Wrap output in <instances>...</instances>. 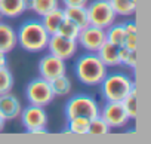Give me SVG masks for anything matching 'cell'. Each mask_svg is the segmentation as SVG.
I'll return each instance as SVG.
<instances>
[{
	"instance_id": "obj_22",
	"label": "cell",
	"mask_w": 151,
	"mask_h": 144,
	"mask_svg": "<svg viewBox=\"0 0 151 144\" xmlns=\"http://www.w3.org/2000/svg\"><path fill=\"white\" fill-rule=\"evenodd\" d=\"M56 8H59V0H33L30 11H33L39 17H43L45 14Z\"/></svg>"
},
{
	"instance_id": "obj_3",
	"label": "cell",
	"mask_w": 151,
	"mask_h": 144,
	"mask_svg": "<svg viewBox=\"0 0 151 144\" xmlns=\"http://www.w3.org/2000/svg\"><path fill=\"white\" fill-rule=\"evenodd\" d=\"M99 86L101 95L105 101H123L136 88L135 82L123 73H107Z\"/></svg>"
},
{
	"instance_id": "obj_10",
	"label": "cell",
	"mask_w": 151,
	"mask_h": 144,
	"mask_svg": "<svg viewBox=\"0 0 151 144\" xmlns=\"http://www.w3.org/2000/svg\"><path fill=\"white\" fill-rule=\"evenodd\" d=\"M99 116L108 123L110 128H122L130 120L122 101H107L104 107L99 109Z\"/></svg>"
},
{
	"instance_id": "obj_16",
	"label": "cell",
	"mask_w": 151,
	"mask_h": 144,
	"mask_svg": "<svg viewBox=\"0 0 151 144\" xmlns=\"http://www.w3.org/2000/svg\"><path fill=\"white\" fill-rule=\"evenodd\" d=\"M119 48L117 45H113L110 42H105L98 51L96 55L99 56V59L107 65V67H116L120 65V59H119Z\"/></svg>"
},
{
	"instance_id": "obj_4",
	"label": "cell",
	"mask_w": 151,
	"mask_h": 144,
	"mask_svg": "<svg viewBox=\"0 0 151 144\" xmlns=\"http://www.w3.org/2000/svg\"><path fill=\"white\" fill-rule=\"evenodd\" d=\"M65 114H67V119H71V117L93 119L99 116V106L89 95H83V94L74 95L65 104Z\"/></svg>"
},
{
	"instance_id": "obj_25",
	"label": "cell",
	"mask_w": 151,
	"mask_h": 144,
	"mask_svg": "<svg viewBox=\"0 0 151 144\" xmlns=\"http://www.w3.org/2000/svg\"><path fill=\"white\" fill-rule=\"evenodd\" d=\"M122 104H123V107H124V110H126V113H127V116L130 117V119H136V116H138V98H136V88L122 101Z\"/></svg>"
},
{
	"instance_id": "obj_26",
	"label": "cell",
	"mask_w": 151,
	"mask_h": 144,
	"mask_svg": "<svg viewBox=\"0 0 151 144\" xmlns=\"http://www.w3.org/2000/svg\"><path fill=\"white\" fill-rule=\"evenodd\" d=\"M79 33H80V28L67 18L62 21V24L58 28V34H61L64 37H68V39H73V40H77Z\"/></svg>"
},
{
	"instance_id": "obj_9",
	"label": "cell",
	"mask_w": 151,
	"mask_h": 144,
	"mask_svg": "<svg viewBox=\"0 0 151 144\" xmlns=\"http://www.w3.org/2000/svg\"><path fill=\"white\" fill-rule=\"evenodd\" d=\"M105 42H107L105 30L91 25V24L86 25L85 28H82L77 36L79 46H82L86 52H96Z\"/></svg>"
},
{
	"instance_id": "obj_32",
	"label": "cell",
	"mask_w": 151,
	"mask_h": 144,
	"mask_svg": "<svg viewBox=\"0 0 151 144\" xmlns=\"http://www.w3.org/2000/svg\"><path fill=\"white\" fill-rule=\"evenodd\" d=\"M5 123H6V120H5L2 116H0V132L3 131V128H5Z\"/></svg>"
},
{
	"instance_id": "obj_6",
	"label": "cell",
	"mask_w": 151,
	"mask_h": 144,
	"mask_svg": "<svg viewBox=\"0 0 151 144\" xmlns=\"http://www.w3.org/2000/svg\"><path fill=\"white\" fill-rule=\"evenodd\" d=\"M25 97H27V100H28L30 104L40 106V107H46V106H49L55 100L53 91L50 88V82L46 80V79H43V77L33 79L27 85V88H25Z\"/></svg>"
},
{
	"instance_id": "obj_23",
	"label": "cell",
	"mask_w": 151,
	"mask_h": 144,
	"mask_svg": "<svg viewBox=\"0 0 151 144\" xmlns=\"http://www.w3.org/2000/svg\"><path fill=\"white\" fill-rule=\"evenodd\" d=\"M110 126L108 123L101 117V116H96L93 119H91L89 122V131H88V135H93V137H101V135H107L110 132Z\"/></svg>"
},
{
	"instance_id": "obj_8",
	"label": "cell",
	"mask_w": 151,
	"mask_h": 144,
	"mask_svg": "<svg viewBox=\"0 0 151 144\" xmlns=\"http://www.w3.org/2000/svg\"><path fill=\"white\" fill-rule=\"evenodd\" d=\"M46 49L49 51V54L67 61V59H71L77 54L79 43H77V40H73V39H68V37H64V36L55 33V34H50Z\"/></svg>"
},
{
	"instance_id": "obj_20",
	"label": "cell",
	"mask_w": 151,
	"mask_h": 144,
	"mask_svg": "<svg viewBox=\"0 0 151 144\" xmlns=\"http://www.w3.org/2000/svg\"><path fill=\"white\" fill-rule=\"evenodd\" d=\"M105 37H107V42L117 45V46H122L124 42V37H126V30H124L123 24L113 22L110 27L105 28Z\"/></svg>"
},
{
	"instance_id": "obj_14",
	"label": "cell",
	"mask_w": 151,
	"mask_h": 144,
	"mask_svg": "<svg viewBox=\"0 0 151 144\" xmlns=\"http://www.w3.org/2000/svg\"><path fill=\"white\" fill-rule=\"evenodd\" d=\"M64 15L67 20L74 22L80 30L89 25V18H88V9L86 6H64Z\"/></svg>"
},
{
	"instance_id": "obj_17",
	"label": "cell",
	"mask_w": 151,
	"mask_h": 144,
	"mask_svg": "<svg viewBox=\"0 0 151 144\" xmlns=\"http://www.w3.org/2000/svg\"><path fill=\"white\" fill-rule=\"evenodd\" d=\"M27 11L24 0H0V15L6 18H18Z\"/></svg>"
},
{
	"instance_id": "obj_30",
	"label": "cell",
	"mask_w": 151,
	"mask_h": 144,
	"mask_svg": "<svg viewBox=\"0 0 151 144\" xmlns=\"http://www.w3.org/2000/svg\"><path fill=\"white\" fill-rule=\"evenodd\" d=\"M64 6H88L89 0H61Z\"/></svg>"
},
{
	"instance_id": "obj_18",
	"label": "cell",
	"mask_w": 151,
	"mask_h": 144,
	"mask_svg": "<svg viewBox=\"0 0 151 144\" xmlns=\"http://www.w3.org/2000/svg\"><path fill=\"white\" fill-rule=\"evenodd\" d=\"M117 17H132L136 12L138 0H108Z\"/></svg>"
},
{
	"instance_id": "obj_27",
	"label": "cell",
	"mask_w": 151,
	"mask_h": 144,
	"mask_svg": "<svg viewBox=\"0 0 151 144\" xmlns=\"http://www.w3.org/2000/svg\"><path fill=\"white\" fill-rule=\"evenodd\" d=\"M119 59H120V65L135 68L136 67V51H130L124 46H120L119 48Z\"/></svg>"
},
{
	"instance_id": "obj_21",
	"label": "cell",
	"mask_w": 151,
	"mask_h": 144,
	"mask_svg": "<svg viewBox=\"0 0 151 144\" xmlns=\"http://www.w3.org/2000/svg\"><path fill=\"white\" fill-rule=\"evenodd\" d=\"M89 122L88 117H71L68 119V131L73 135H88L89 131Z\"/></svg>"
},
{
	"instance_id": "obj_12",
	"label": "cell",
	"mask_w": 151,
	"mask_h": 144,
	"mask_svg": "<svg viewBox=\"0 0 151 144\" xmlns=\"http://www.w3.org/2000/svg\"><path fill=\"white\" fill-rule=\"evenodd\" d=\"M21 110H22L21 103L14 94L6 92L0 95V116L5 120H14L19 117Z\"/></svg>"
},
{
	"instance_id": "obj_1",
	"label": "cell",
	"mask_w": 151,
	"mask_h": 144,
	"mask_svg": "<svg viewBox=\"0 0 151 144\" xmlns=\"http://www.w3.org/2000/svg\"><path fill=\"white\" fill-rule=\"evenodd\" d=\"M74 71L83 85L96 86L107 76V65L99 59L96 52H86L76 61Z\"/></svg>"
},
{
	"instance_id": "obj_33",
	"label": "cell",
	"mask_w": 151,
	"mask_h": 144,
	"mask_svg": "<svg viewBox=\"0 0 151 144\" xmlns=\"http://www.w3.org/2000/svg\"><path fill=\"white\" fill-rule=\"evenodd\" d=\"M31 2H33V0H24V3H25V8L30 11V6H31Z\"/></svg>"
},
{
	"instance_id": "obj_13",
	"label": "cell",
	"mask_w": 151,
	"mask_h": 144,
	"mask_svg": "<svg viewBox=\"0 0 151 144\" xmlns=\"http://www.w3.org/2000/svg\"><path fill=\"white\" fill-rule=\"evenodd\" d=\"M17 45H18L17 31L11 25L0 22V51L9 54L11 51L15 49Z\"/></svg>"
},
{
	"instance_id": "obj_19",
	"label": "cell",
	"mask_w": 151,
	"mask_h": 144,
	"mask_svg": "<svg viewBox=\"0 0 151 144\" xmlns=\"http://www.w3.org/2000/svg\"><path fill=\"white\" fill-rule=\"evenodd\" d=\"M50 88L55 97H67L71 92V79L67 76V73H64L50 80Z\"/></svg>"
},
{
	"instance_id": "obj_2",
	"label": "cell",
	"mask_w": 151,
	"mask_h": 144,
	"mask_svg": "<svg viewBox=\"0 0 151 144\" xmlns=\"http://www.w3.org/2000/svg\"><path fill=\"white\" fill-rule=\"evenodd\" d=\"M17 37L18 45L24 51L30 54H39L47 48L50 34L45 30L40 21H27L17 31Z\"/></svg>"
},
{
	"instance_id": "obj_31",
	"label": "cell",
	"mask_w": 151,
	"mask_h": 144,
	"mask_svg": "<svg viewBox=\"0 0 151 144\" xmlns=\"http://www.w3.org/2000/svg\"><path fill=\"white\" fill-rule=\"evenodd\" d=\"M6 65V54L0 51V67H3Z\"/></svg>"
},
{
	"instance_id": "obj_11",
	"label": "cell",
	"mask_w": 151,
	"mask_h": 144,
	"mask_svg": "<svg viewBox=\"0 0 151 144\" xmlns=\"http://www.w3.org/2000/svg\"><path fill=\"white\" fill-rule=\"evenodd\" d=\"M67 73V65L65 61L52 55V54H46L45 56L40 58L39 61V75L40 77L46 79V80H52L61 75Z\"/></svg>"
},
{
	"instance_id": "obj_5",
	"label": "cell",
	"mask_w": 151,
	"mask_h": 144,
	"mask_svg": "<svg viewBox=\"0 0 151 144\" xmlns=\"http://www.w3.org/2000/svg\"><path fill=\"white\" fill-rule=\"evenodd\" d=\"M86 9H88V18L91 25L105 30L113 22H116L117 15L108 0H93L92 3H88Z\"/></svg>"
},
{
	"instance_id": "obj_29",
	"label": "cell",
	"mask_w": 151,
	"mask_h": 144,
	"mask_svg": "<svg viewBox=\"0 0 151 144\" xmlns=\"http://www.w3.org/2000/svg\"><path fill=\"white\" fill-rule=\"evenodd\" d=\"M123 27H124V30H126V34H138L136 22H135L133 20H130V21H126V22L123 24Z\"/></svg>"
},
{
	"instance_id": "obj_15",
	"label": "cell",
	"mask_w": 151,
	"mask_h": 144,
	"mask_svg": "<svg viewBox=\"0 0 151 144\" xmlns=\"http://www.w3.org/2000/svg\"><path fill=\"white\" fill-rule=\"evenodd\" d=\"M64 20H65V15H64L62 8L59 6V8L52 9L50 12L45 14V15L42 17V21H40V22L43 24L45 30H46L49 34H55V33H58V28H59V25L62 24Z\"/></svg>"
},
{
	"instance_id": "obj_24",
	"label": "cell",
	"mask_w": 151,
	"mask_h": 144,
	"mask_svg": "<svg viewBox=\"0 0 151 144\" xmlns=\"http://www.w3.org/2000/svg\"><path fill=\"white\" fill-rule=\"evenodd\" d=\"M14 88V76H12V71L3 65L0 67V95L11 92Z\"/></svg>"
},
{
	"instance_id": "obj_7",
	"label": "cell",
	"mask_w": 151,
	"mask_h": 144,
	"mask_svg": "<svg viewBox=\"0 0 151 144\" xmlns=\"http://www.w3.org/2000/svg\"><path fill=\"white\" fill-rule=\"evenodd\" d=\"M21 123L30 134H46L47 114L45 107L30 104L24 110H21Z\"/></svg>"
},
{
	"instance_id": "obj_28",
	"label": "cell",
	"mask_w": 151,
	"mask_h": 144,
	"mask_svg": "<svg viewBox=\"0 0 151 144\" xmlns=\"http://www.w3.org/2000/svg\"><path fill=\"white\" fill-rule=\"evenodd\" d=\"M124 48L130 49V51H136V46H138V34H126L124 37V42L123 45Z\"/></svg>"
}]
</instances>
